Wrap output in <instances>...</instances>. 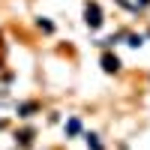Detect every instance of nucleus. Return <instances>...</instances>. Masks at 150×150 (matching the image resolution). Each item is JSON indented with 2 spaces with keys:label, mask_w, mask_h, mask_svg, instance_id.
Wrapping results in <instances>:
<instances>
[{
  "label": "nucleus",
  "mask_w": 150,
  "mask_h": 150,
  "mask_svg": "<svg viewBox=\"0 0 150 150\" xmlns=\"http://www.w3.org/2000/svg\"><path fill=\"white\" fill-rule=\"evenodd\" d=\"M84 21H87V27H102V12H99V6L96 3H87V9H84Z\"/></svg>",
  "instance_id": "f257e3e1"
},
{
  "label": "nucleus",
  "mask_w": 150,
  "mask_h": 150,
  "mask_svg": "<svg viewBox=\"0 0 150 150\" xmlns=\"http://www.w3.org/2000/svg\"><path fill=\"white\" fill-rule=\"evenodd\" d=\"M102 69H105V72H117V69H120V60H117L114 54H105V57H102Z\"/></svg>",
  "instance_id": "f03ea898"
},
{
  "label": "nucleus",
  "mask_w": 150,
  "mask_h": 150,
  "mask_svg": "<svg viewBox=\"0 0 150 150\" xmlns=\"http://www.w3.org/2000/svg\"><path fill=\"white\" fill-rule=\"evenodd\" d=\"M138 3H141V6H147V3H150V0H138Z\"/></svg>",
  "instance_id": "39448f33"
},
{
  "label": "nucleus",
  "mask_w": 150,
  "mask_h": 150,
  "mask_svg": "<svg viewBox=\"0 0 150 150\" xmlns=\"http://www.w3.org/2000/svg\"><path fill=\"white\" fill-rule=\"evenodd\" d=\"M87 144H90L93 150H102V144H99V141H96V135H87Z\"/></svg>",
  "instance_id": "7ed1b4c3"
},
{
  "label": "nucleus",
  "mask_w": 150,
  "mask_h": 150,
  "mask_svg": "<svg viewBox=\"0 0 150 150\" xmlns=\"http://www.w3.org/2000/svg\"><path fill=\"white\" fill-rule=\"evenodd\" d=\"M141 42H144V36H129V45H132V48H138Z\"/></svg>",
  "instance_id": "20e7f679"
}]
</instances>
